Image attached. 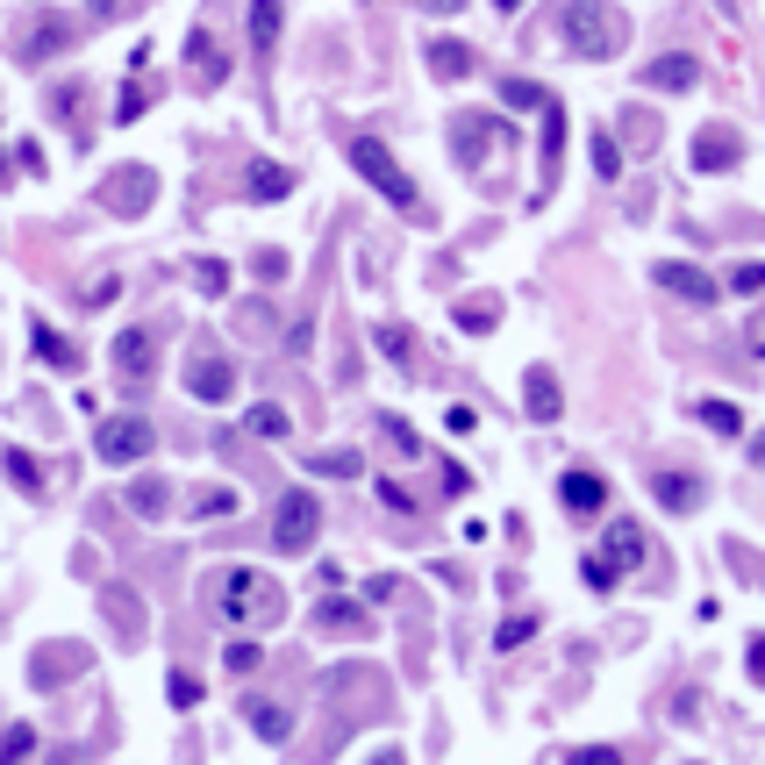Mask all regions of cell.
<instances>
[{
  "label": "cell",
  "instance_id": "4fadbf2b",
  "mask_svg": "<svg viewBox=\"0 0 765 765\" xmlns=\"http://www.w3.org/2000/svg\"><path fill=\"white\" fill-rule=\"evenodd\" d=\"M559 501L573 508V516H594V508L608 501V479H602V472H565V479H559Z\"/></svg>",
  "mask_w": 765,
  "mask_h": 765
},
{
  "label": "cell",
  "instance_id": "f1b7e54d",
  "mask_svg": "<svg viewBox=\"0 0 765 765\" xmlns=\"http://www.w3.org/2000/svg\"><path fill=\"white\" fill-rule=\"evenodd\" d=\"M0 465H8V479L22 493H43V472H36V458H29V451H0Z\"/></svg>",
  "mask_w": 765,
  "mask_h": 765
},
{
  "label": "cell",
  "instance_id": "7a4b0ae2",
  "mask_svg": "<svg viewBox=\"0 0 765 765\" xmlns=\"http://www.w3.org/2000/svg\"><path fill=\"white\" fill-rule=\"evenodd\" d=\"M565 43H573V57H587V65H608L629 43V14L623 8H565Z\"/></svg>",
  "mask_w": 765,
  "mask_h": 765
},
{
  "label": "cell",
  "instance_id": "3957f363",
  "mask_svg": "<svg viewBox=\"0 0 765 765\" xmlns=\"http://www.w3.org/2000/svg\"><path fill=\"white\" fill-rule=\"evenodd\" d=\"M351 164H358V172H365V179H372V187H380V193H386L394 208L423 215V193H415V179H408V172L394 164V151H386L380 137H351Z\"/></svg>",
  "mask_w": 765,
  "mask_h": 765
},
{
  "label": "cell",
  "instance_id": "e0dca14e",
  "mask_svg": "<svg viewBox=\"0 0 765 765\" xmlns=\"http://www.w3.org/2000/svg\"><path fill=\"white\" fill-rule=\"evenodd\" d=\"M29 337H36V358H43V365H57V372H79V351H72V343L57 337L51 322H43V315L29 322Z\"/></svg>",
  "mask_w": 765,
  "mask_h": 765
},
{
  "label": "cell",
  "instance_id": "83f0119b",
  "mask_svg": "<svg viewBox=\"0 0 765 765\" xmlns=\"http://www.w3.org/2000/svg\"><path fill=\"white\" fill-rule=\"evenodd\" d=\"M29 752H36V730L8 723V737H0V765H29Z\"/></svg>",
  "mask_w": 765,
  "mask_h": 765
},
{
  "label": "cell",
  "instance_id": "8992f818",
  "mask_svg": "<svg viewBox=\"0 0 765 765\" xmlns=\"http://www.w3.org/2000/svg\"><path fill=\"white\" fill-rule=\"evenodd\" d=\"M115 372H123L129 386H144L158 372V343H151V329H123L115 337Z\"/></svg>",
  "mask_w": 765,
  "mask_h": 765
},
{
  "label": "cell",
  "instance_id": "d4e9b609",
  "mask_svg": "<svg viewBox=\"0 0 765 765\" xmlns=\"http://www.w3.org/2000/svg\"><path fill=\"white\" fill-rule=\"evenodd\" d=\"M559 151H565V115L544 108V187L559 179Z\"/></svg>",
  "mask_w": 765,
  "mask_h": 765
},
{
  "label": "cell",
  "instance_id": "44dd1931",
  "mask_svg": "<svg viewBox=\"0 0 765 765\" xmlns=\"http://www.w3.org/2000/svg\"><path fill=\"white\" fill-rule=\"evenodd\" d=\"M251 730H258L265 744H287V737H294V715L273 709V701H251Z\"/></svg>",
  "mask_w": 765,
  "mask_h": 765
},
{
  "label": "cell",
  "instance_id": "ab89813d",
  "mask_svg": "<svg viewBox=\"0 0 765 765\" xmlns=\"http://www.w3.org/2000/svg\"><path fill=\"white\" fill-rule=\"evenodd\" d=\"M730 294H765V265H737V273H730Z\"/></svg>",
  "mask_w": 765,
  "mask_h": 765
},
{
  "label": "cell",
  "instance_id": "5b68a950",
  "mask_svg": "<svg viewBox=\"0 0 765 765\" xmlns=\"http://www.w3.org/2000/svg\"><path fill=\"white\" fill-rule=\"evenodd\" d=\"M151 444H158V429L144 423V415H115V423H100V429H94V451L108 458V465H137V458H151Z\"/></svg>",
  "mask_w": 765,
  "mask_h": 765
},
{
  "label": "cell",
  "instance_id": "277c9868",
  "mask_svg": "<svg viewBox=\"0 0 765 765\" xmlns=\"http://www.w3.org/2000/svg\"><path fill=\"white\" fill-rule=\"evenodd\" d=\"M315 530H322V501H315L308 487L279 493V508H273V544L287 551V559H301V551H315Z\"/></svg>",
  "mask_w": 765,
  "mask_h": 765
},
{
  "label": "cell",
  "instance_id": "b9f144b4",
  "mask_svg": "<svg viewBox=\"0 0 765 765\" xmlns=\"http://www.w3.org/2000/svg\"><path fill=\"white\" fill-rule=\"evenodd\" d=\"M573 765H623L615 744H587V752H573Z\"/></svg>",
  "mask_w": 765,
  "mask_h": 765
},
{
  "label": "cell",
  "instance_id": "7c38bea8",
  "mask_svg": "<svg viewBox=\"0 0 765 765\" xmlns=\"http://www.w3.org/2000/svg\"><path fill=\"white\" fill-rule=\"evenodd\" d=\"M644 79H651L658 94H687V86L701 79V65H694V57H687V51H666V57H658V65H644Z\"/></svg>",
  "mask_w": 765,
  "mask_h": 765
},
{
  "label": "cell",
  "instance_id": "8fae6325",
  "mask_svg": "<svg viewBox=\"0 0 765 765\" xmlns=\"http://www.w3.org/2000/svg\"><path fill=\"white\" fill-rule=\"evenodd\" d=\"M187 386H193L201 401H230L236 365H230V358H193V365H187Z\"/></svg>",
  "mask_w": 765,
  "mask_h": 765
},
{
  "label": "cell",
  "instance_id": "4316f807",
  "mask_svg": "<svg viewBox=\"0 0 765 765\" xmlns=\"http://www.w3.org/2000/svg\"><path fill=\"white\" fill-rule=\"evenodd\" d=\"M129 508H137V516H164V508H172L164 479H137V487H129Z\"/></svg>",
  "mask_w": 765,
  "mask_h": 765
},
{
  "label": "cell",
  "instance_id": "f546056e",
  "mask_svg": "<svg viewBox=\"0 0 765 765\" xmlns=\"http://www.w3.org/2000/svg\"><path fill=\"white\" fill-rule=\"evenodd\" d=\"M308 465L322 479H358V472H365V458H358V451H322V458H308Z\"/></svg>",
  "mask_w": 765,
  "mask_h": 765
},
{
  "label": "cell",
  "instance_id": "ac0fdd59",
  "mask_svg": "<svg viewBox=\"0 0 765 765\" xmlns=\"http://www.w3.org/2000/svg\"><path fill=\"white\" fill-rule=\"evenodd\" d=\"M287 193H294V172H287V164H273V158L251 164V201H287Z\"/></svg>",
  "mask_w": 765,
  "mask_h": 765
},
{
  "label": "cell",
  "instance_id": "836d02e7",
  "mask_svg": "<svg viewBox=\"0 0 765 765\" xmlns=\"http://www.w3.org/2000/svg\"><path fill=\"white\" fill-rule=\"evenodd\" d=\"M501 100H508V108H551L544 86H530V79H508V86H501Z\"/></svg>",
  "mask_w": 765,
  "mask_h": 765
},
{
  "label": "cell",
  "instance_id": "5bb4252c",
  "mask_svg": "<svg viewBox=\"0 0 765 765\" xmlns=\"http://www.w3.org/2000/svg\"><path fill=\"white\" fill-rule=\"evenodd\" d=\"M651 493L672 508V516H694L701 508V479L694 472H651Z\"/></svg>",
  "mask_w": 765,
  "mask_h": 765
},
{
  "label": "cell",
  "instance_id": "484cf974",
  "mask_svg": "<svg viewBox=\"0 0 765 765\" xmlns=\"http://www.w3.org/2000/svg\"><path fill=\"white\" fill-rule=\"evenodd\" d=\"M236 508H244V493H236V487H201V493H193V516H236Z\"/></svg>",
  "mask_w": 765,
  "mask_h": 765
},
{
  "label": "cell",
  "instance_id": "f35d334b",
  "mask_svg": "<svg viewBox=\"0 0 765 765\" xmlns=\"http://www.w3.org/2000/svg\"><path fill=\"white\" fill-rule=\"evenodd\" d=\"M164 694H172V709H193V701H201V680H193V672H172Z\"/></svg>",
  "mask_w": 765,
  "mask_h": 765
},
{
  "label": "cell",
  "instance_id": "60d3db41",
  "mask_svg": "<svg viewBox=\"0 0 765 765\" xmlns=\"http://www.w3.org/2000/svg\"><path fill=\"white\" fill-rule=\"evenodd\" d=\"M380 501H386V508H401V516H415V493L401 487V479H380Z\"/></svg>",
  "mask_w": 765,
  "mask_h": 765
},
{
  "label": "cell",
  "instance_id": "ba28073f",
  "mask_svg": "<svg viewBox=\"0 0 765 765\" xmlns=\"http://www.w3.org/2000/svg\"><path fill=\"white\" fill-rule=\"evenodd\" d=\"M493 137H501V123H493V115H458V129H451L458 164H479V158L493 151Z\"/></svg>",
  "mask_w": 765,
  "mask_h": 765
},
{
  "label": "cell",
  "instance_id": "1f68e13d",
  "mask_svg": "<svg viewBox=\"0 0 765 765\" xmlns=\"http://www.w3.org/2000/svg\"><path fill=\"white\" fill-rule=\"evenodd\" d=\"M251 429H258V437H273V444H279V437H287L294 423H287V408H273V401H258V408H251Z\"/></svg>",
  "mask_w": 765,
  "mask_h": 765
},
{
  "label": "cell",
  "instance_id": "ee69618b",
  "mask_svg": "<svg viewBox=\"0 0 765 765\" xmlns=\"http://www.w3.org/2000/svg\"><path fill=\"white\" fill-rule=\"evenodd\" d=\"M380 351L401 365V351H408V329H394V322H386V329H380Z\"/></svg>",
  "mask_w": 765,
  "mask_h": 765
},
{
  "label": "cell",
  "instance_id": "603a6c76",
  "mask_svg": "<svg viewBox=\"0 0 765 765\" xmlns=\"http://www.w3.org/2000/svg\"><path fill=\"white\" fill-rule=\"evenodd\" d=\"M429 65H437V79H465V72H472V51H465V43H429Z\"/></svg>",
  "mask_w": 765,
  "mask_h": 765
},
{
  "label": "cell",
  "instance_id": "f6af8a7d",
  "mask_svg": "<svg viewBox=\"0 0 765 765\" xmlns=\"http://www.w3.org/2000/svg\"><path fill=\"white\" fill-rule=\"evenodd\" d=\"M744 343H752V351H765V308L752 315V322H744Z\"/></svg>",
  "mask_w": 765,
  "mask_h": 765
},
{
  "label": "cell",
  "instance_id": "bcb514c9",
  "mask_svg": "<svg viewBox=\"0 0 765 765\" xmlns=\"http://www.w3.org/2000/svg\"><path fill=\"white\" fill-rule=\"evenodd\" d=\"M752 680L765 687V637H752Z\"/></svg>",
  "mask_w": 765,
  "mask_h": 765
},
{
  "label": "cell",
  "instance_id": "7bdbcfd3",
  "mask_svg": "<svg viewBox=\"0 0 765 765\" xmlns=\"http://www.w3.org/2000/svg\"><path fill=\"white\" fill-rule=\"evenodd\" d=\"M258 658H265L258 644H230V672H258Z\"/></svg>",
  "mask_w": 765,
  "mask_h": 765
},
{
  "label": "cell",
  "instance_id": "30bf717a",
  "mask_svg": "<svg viewBox=\"0 0 765 765\" xmlns=\"http://www.w3.org/2000/svg\"><path fill=\"white\" fill-rule=\"evenodd\" d=\"M151 193H158V179L144 172V164H129V172H123V187H108L100 201H108L115 215H144V208H151Z\"/></svg>",
  "mask_w": 765,
  "mask_h": 765
},
{
  "label": "cell",
  "instance_id": "d6986e66",
  "mask_svg": "<svg viewBox=\"0 0 765 765\" xmlns=\"http://www.w3.org/2000/svg\"><path fill=\"white\" fill-rule=\"evenodd\" d=\"M694 415H701V429H715V437H744V408L737 401H694Z\"/></svg>",
  "mask_w": 765,
  "mask_h": 765
},
{
  "label": "cell",
  "instance_id": "7dc6e473",
  "mask_svg": "<svg viewBox=\"0 0 765 765\" xmlns=\"http://www.w3.org/2000/svg\"><path fill=\"white\" fill-rule=\"evenodd\" d=\"M372 765H408V758H401V752H380V758H372Z\"/></svg>",
  "mask_w": 765,
  "mask_h": 765
},
{
  "label": "cell",
  "instance_id": "9c48e42d",
  "mask_svg": "<svg viewBox=\"0 0 765 765\" xmlns=\"http://www.w3.org/2000/svg\"><path fill=\"white\" fill-rule=\"evenodd\" d=\"M737 158H744V137H737V129L715 123V129H701V137H694V164H701V172H723V164H737Z\"/></svg>",
  "mask_w": 765,
  "mask_h": 765
},
{
  "label": "cell",
  "instance_id": "8d00e7d4",
  "mask_svg": "<svg viewBox=\"0 0 765 765\" xmlns=\"http://www.w3.org/2000/svg\"><path fill=\"white\" fill-rule=\"evenodd\" d=\"M580 573H587V587H594V594H608L615 580H623V573H615V565L602 559V551H594V559H580Z\"/></svg>",
  "mask_w": 765,
  "mask_h": 765
},
{
  "label": "cell",
  "instance_id": "9a60e30c",
  "mask_svg": "<svg viewBox=\"0 0 765 765\" xmlns=\"http://www.w3.org/2000/svg\"><path fill=\"white\" fill-rule=\"evenodd\" d=\"M315 629H322V637H365V608H358V602H337V594H329V602L315 608Z\"/></svg>",
  "mask_w": 765,
  "mask_h": 765
},
{
  "label": "cell",
  "instance_id": "e575fe53",
  "mask_svg": "<svg viewBox=\"0 0 765 765\" xmlns=\"http://www.w3.org/2000/svg\"><path fill=\"white\" fill-rule=\"evenodd\" d=\"M594 172H602V179H623V151H615V137H608V129L594 137Z\"/></svg>",
  "mask_w": 765,
  "mask_h": 765
},
{
  "label": "cell",
  "instance_id": "ffe728a7",
  "mask_svg": "<svg viewBox=\"0 0 765 765\" xmlns=\"http://www.w3.org/2000/svg\"><path fill=\"white\" fill-rule=\"evenodd\" d=\"M602 559L623 573V565H644V536L629 530V522H608V544H602Z\"/></svg>",
  "mask_w": 765,
  "mask_h": 765
},
{
  "label": "cell",
  "instance_id": "4dcf8cb0",
  "mask_svg": "<svg viewBox=\"0 0 765 765\" xmlns=\"http://www.w3.org/2000/svg\"><path fill=\"white\" fill-rule=\"evenodd\" d=\"M187 273H193V287H208V294H230V265H222V258H193Z\"/></svg>",
  "mask_w": 765,
  "mask_h": 765
},
{
  "label": "cell",
  "instance_id": "cb8c5ba5",
  "mask_svg": "<svg viewBox=\"0 0 765 765\" xmlns=\"http://www.w3.org/2000/svg\"><path fill=\"white\" fill-rule=\"evenodd\" d=\"M144 100H151V79H144V51H137V79L123 86V100H115V123H137Z\"/></svg>",
  "mask_w": 765,
  "mask_h": 765
},
{
  "label": "cell",
  "instance_id": "7402d4cb",
  "mask_svg": "<svg viewBox=\"0 0 765 765\" xmlns=\"http://www.w3.org/2000/svg\"><path fill=\"white\" fill-rule=\"evenodd\" d=\"M522 394H530V415H536V423H551V415H559V380H551L544 365L530 372V386H522Z\"/></svg>",
  "mask_w": 765,
  "mask_h": 765
},
{
  "label": "cell",
  "instance_id": "2e32d148",
  "mask_svg": "<svg viewBox=\"0 0 765 765\" xmlns=\"http://www.w3.org/2000/svg\"><path fill=\"white\" fill-rule=\"evenodd\" d=\"M187 57H193V86H222V43L208 36V29L187 36Z\"/></svg>",
  "mask_w": 765,
  "mask_h": 765
},
{
  "label": "cell",
  "instance_id": "d6a6232c",
  "mask_svg": "<svg viewBox=\"0 0 765 765\" xmlns=\"http://www.w3.org/2000/svg\"><path fill=\"white\" fill-rule=\"evenodd\" d=\"M251 43H258V51L279 43V8H251Z\"/></svg>",
  "mask_w": 765,
  "mask_h": 765
},
{
  "label": "cell",
  "instance_id": "52a82bcc",
  "mask_svg": "<svg viewBox=\"0 0 765 765\" xmlns=\"http://www.w3.org/2000/svg\"><path fill=\"white\" fill-rule=\"evenodd\" d=\"M658 287H666V294H680V301H694V308H709V301H715V279L701 273V265H680V258H666V265H658Z\"/></svg>",
  "mask_w": 765,
  "mask_h": 765
},
{
  "label": "cell",
  "instance_id": "d590c367",
  "mask_svg": "<svg viewBox=\"0 0 765 765\" xmlns=\"http://www.w3.org/2000/svg\"><path fill=\"white\" fill-rule=\"evenodd\" d=\"M530 637H536V615H508L493 644H501V651H516V644H530Z\"/></svg>",
  "mask_w": 765,
  "mask_h": 765
},
{
  "label": "cell",
  "instance_id": "c3c4849f",
  "mask_svg": "<svg viewBox=\"0 0 765 765\" xmlns=\"http://www.w3.org/2000/svg\"><path fill=\"white\" fill-rule=\"evenodd\" d=\"M0 187H8V151H0Z\"/></svg>",
  "mask_w": 765,
  "mask_h": 765
},
{
  "label": "cell",
  "instance_id": "74e56055",
  "mask_svg": "<svg viewBox=\"0 0 765 765\" xmlns=\"http://www.w3.org/2000/svg\"><path fill=\"white\" fill-rule=\"evenodd\" d=\"M458 322H465V329H493V322H501V301H465Z\"/></svg>",
  "mask_w": 765,
  "mask_h": 765
},
{
  "label": "cell",
  "instance_id": "6da1fadb",
  "mask_svg": "<svg viewBox=\"0 0 765 765\" xmlns=\"http://www.w3.org/2000/svg\"><path fill=\"white\" fill-rule=\"evenodd\" d=\"M201 594H208V608H215L230 629H265V623H279V615H287V587H279V580H265L258 565H215Z\"/></svg>",
  "mask_w": 765,
  "mask_h": 765
}]
</instances>
